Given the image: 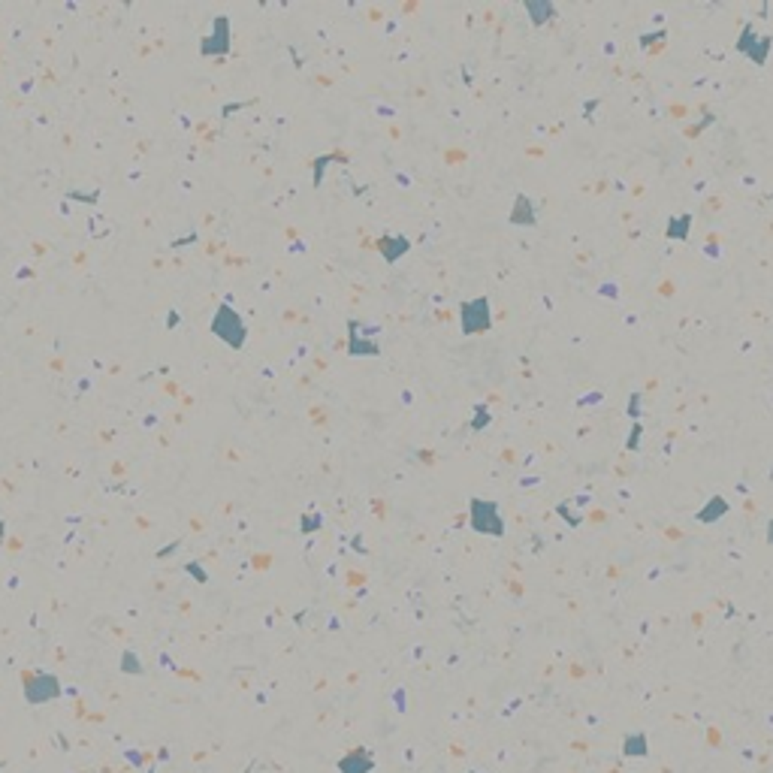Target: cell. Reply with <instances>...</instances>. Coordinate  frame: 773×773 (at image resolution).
Returning <instances> with one entry per match:
<instances>
[{
	"label": "cell",
	"mask_w": 773,
	"mask_h": 773,
	"mask_svg": "<svg viewBox=\"0 0 773 773\" xmlns=\"http://www.w3.org/2000/svg\"><path fill=\"white\" fill-rule=\"evenodd\" d=\"M58 695H61V683L52 674H40L37 680H30L25 689V698L30 704H45V701H55Z\"/></svg>",
	"instance_id": "6da1fadb"
},
{
	"label": "cell",
	"mask_w": 773,
	"mask_h": 773,
	"mask_svg": "<svg viewBox=\"0 0 773 773\" xmlns=\"http://www.w3.org/2000/svg\"><path fill=\"white\" fill-rule=\"evenodd\" d=\"M338 770L342 773H372L374 761L369 755V749H354V752H348L342 761H338Z\"/></svg>",
	"instance_id": "7a4b0ae2"
}]
</instances>
